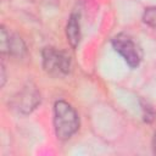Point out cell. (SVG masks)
Here are the masks:
<instances>
[{
    "instance_id": "obj_2",
    "label": "cell",
    "mask_w": 156,
    "mask_h": 156,
    "mask_svg": "<svg viewBox=\"0 0 156 156\" xmlns=\"http://www.w3.org/2000/svg\"><path fill=\"white\" fill-rule=\"evenodd\" d=\"M41 63L44 71L54 78H63L71 73L72 61L69 55L54 46H45L41 51Z\"/></svg>"
},
{
    "instance_id": "obj_1",
    "label": "cell",
    "mask_w": 156,
    "mask_h": 156,
    "mask_svg": "<svg viewBox=\"0 0 156 156\" xmlns=\"http://www.w3.org/2000/svg\"><path fill=\"white\" fill-rule=\"evenodd\" d=\"M54 129L61 141L71 139L79 129V116L76 108L65 100H57L54 105Z\"/></svg>"
},
{
    "instance_id": "obj_8",
    "label": "cell",
    "mask_w": 156,
    "mask_h": 156,
    "mask_svg": "<svg viewBox=\"0 0 156 156\" xmlns=\"http://www.w3.org/2000/svg\"><path fill=\"white\" fill-rule=\"evenodd\" d=\"M141 106H143V116H144V121H145L146 123H151V122L155 119V116H156L154 108H152L149 104H143Z\"/></svg>"
},
{
    "instance_id": "obj_7",
    "label": "cell",
    "mask_w": 156,
    "mask_h": 156,
    "mask_svg": "<svg viewBox=\"0 0 156 156\" xmlns=\"http://www.w3.org/2000/svg\"><path fill=\"white\" fill-rule=\"evenodd\" d=\"M143 22L156 29V6H151V7H146L144 13H143Z\"/></svg>"
},
{
    "instance_id": "obj_6",
    "label": "cell",
    "mask_w": 156,
    "mask_h": 156,
    "mask_svg": "<svg viewBox=\"0 0 156 156\" xmlns=\"http://www.w3.org/2000/svg\"><path fill=\"white\" fill-rule=\"evenodd\" d=\"M66 37H67V41L71 45V48L77 49L80 43V38H82L80 15L78 12H72L69 15L67 24H66Z\"/></svg>"
},
{
    "instance_id": "obj_4",
    "label": "cell",
    "mask_w": 156,
    "mask_h": 156,
    "mask_svg": "<svg viewBox=\"0 0 156 156\" xmlns=\"http://www.w3.org/2000/svg\"><path fill=\"white\" fill-rule=\"evenodd\" d=\"M116 52H118L130 68H136L141 61V52L133 38L126 33H118L111 40Z\"/></svg>"
},
{
    "instance_id": "obj_10",
    "label": "cell",
    "mask_w": 156,
    "mask_h": 156,
    "mask_svg": "<svg viewBox=\"0 0 156 156\" xmlns=\"http://www.w3.org/2000/svg\"><path fill=\"white\" fill-rule=\"evenodd\" d=\"M152 149H154V154H156V130H155L154 138H152Z\"/></svg>"
},
{
    "instance_id": "obj_9",
    "label": "cell",
    "mask_w": 156,
    "mask_h": 156,
    "mask_svg": "<svg viewBox=\"0 0 156 156\" xmlns=\"http://www.w3.org/2000/svg\"><path fill=\"white\" fill-rule=\"evenodd\" d=\"M0 78H1L0 87H4L5 85V82H6V73H5V66H4V63H1V76H0Z\"/></svg>"
},
{
    "instance_id": "obj_3",
    "label": "cell",
    "mask_w": 156,
    "mask_h": 156,
    "mask_svg": "<svg viewBox=\"0 0 156 156\" xmlns=\"http://www.w3.org/2000/svg\"><path fill=\"white\" fill-rule=\"evenodd\" d=\"M40 91L34 84L28 83L12 96L10 105L16 112L21 115H29L40 105Z\"/></svg>"
},
{
    "instance_id": "obj_5",
    "label": "cell",
    "mask_w": 156,
    "mask_h": 156,
    "mask_svg": "<svg viewBox=\"0 0 156 156\" xmlns=\"http://www.w3.org/2000/svg\"><path fill=\"white\" fill-rule=\"evenodd\" d=\"M0 50L2 55H7L15 58H22L27 54V46L23 39L6 29L5 26L0 27Z\"/></svg>"
}]
</instances>
